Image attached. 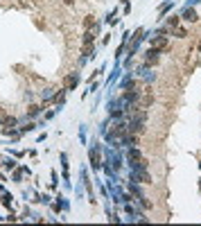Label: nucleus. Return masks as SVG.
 Instances as JSON below:
<instances>
[{
	"instance_id": "f257e3e1",
	"label": "nucleus",
	"mask_w": 201,
	"mask_h": 226,
	"mask_svg": "<svg viewBox=\"0 0 201 226\" xmlns=\"http://www.w3.org/2000/svg\"><path fill=\"white\" fill-rule=\"evenodd\" d=\"M145 61H147V66L156 64V61H158V50H149V52H147V57H145Z\"/></svg>"
},
{
	"instance_id": "7ed1b4c3",
	"label": "nucleus",
	"mask_w": 201,
	"mask_h": 226,
	"mask_svg": "<svg viewBox=\"0 0 201 226\" xmlns=\"http://www.w3.org/2000/svg\"><path fill=\"white\" fill-rule=\"evenodd\" d=\"M129 158H131V161H138V158H140V152H138V149H131V152H129Z\"/></svg>"
},
{
	"instance_id": "423d86ee",
	"label": "nucleus",
	"mask_w": 201,
	"mask_h": 226,
	"mask_svg": "<svg viewBox=\"0 0 201 226\" xmlns=\"http://www.w3.org/2000/svg\"><path fill=\"white\" fill-rule=\"evenodd\" d=\"M38 113V106H30V115H36Z\"/></svg>"
},
{
	"instance_id": "39448f33",
	"label": "nucleus",
	"mask_w": 201,
	"mask_h": 226,
	"mask_svg": "<svg viewBox=\"0 0 201 226\" xmlns=\"http://www.w3.org/2000/svg\"><path fill=\"white\" fill-rule=\"evenodd\" d=\"M93 38H95V36H93V34L88 32V34H86V36H84V43H91V41H93Z\"/></svg>"
},
{
	"instance_id": "20e7f679",
	"label": "nucleus",
	"mask_w": 201,
	"mask_h": 226,
	"mask_svg": "<svg viewBox=\"0 0 201 226\" xmlns=\"http://www.w3.org/2000/svg\"><path fill=\"white\" fill-rule=\"evenodd\" d=\"M185 21H197V14L194 11H185Z\"/></svg>"
},
{
	"instance_id": "f03ea898",
	"label": "nucleus",
	"mask_w": 201,
	"mask_h": 226,
	"mask_svg": "<svg viewBox=\"0 0 201 226\" xmlns=\"http://www.w3.org/2000/svg\"><path fill=\"white\" fill-rule=\"evenodd\" d=\"M154 48H156V50H165V48H167V41H165V38H154Z\"/></svg>"
}]
</instances>
